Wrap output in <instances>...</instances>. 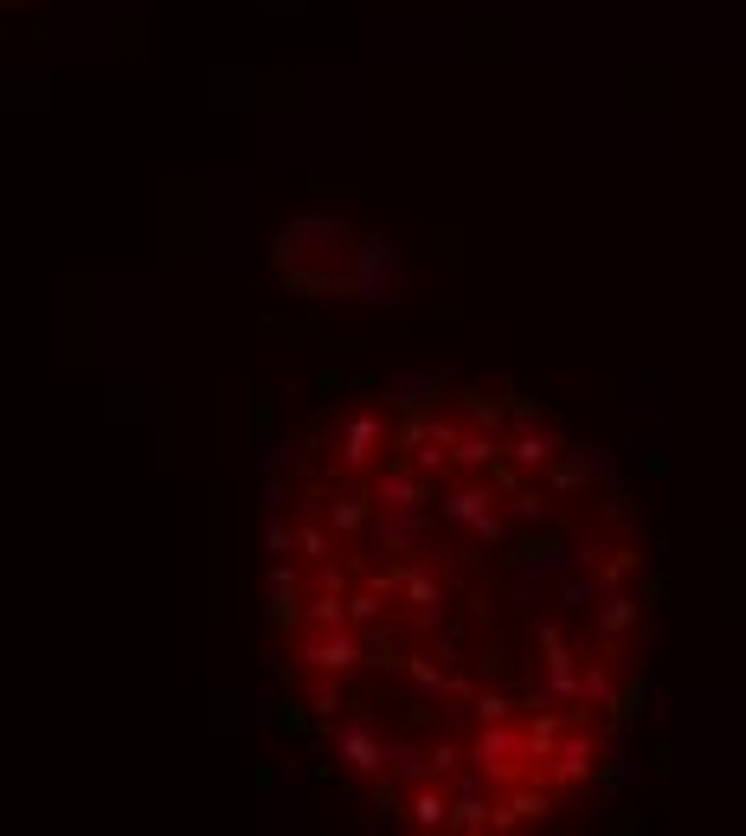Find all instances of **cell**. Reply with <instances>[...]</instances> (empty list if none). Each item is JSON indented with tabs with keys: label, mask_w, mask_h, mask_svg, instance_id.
<instances>
[{
	"label": "cell",
	"mask_w": 746,
	"mask_h": 836,
	"mask_svg": "<svg viewBox=\"0 0 746 836\" xmlns=\"http://www.w3.org/2000/svg\"><path fill=\"white\" fill-rule=\"evenodd\" d=\"M271 258L296 290H309L322 303H360V309L387 303L393 283L406 278L400 245L354 219H296L277 232Z\"/></svg>",
	"instance_id": "obj_1"
},
{
	"label": "cell",
	"mask_w": 746,
	"mask_h": 836,
	"mask_svg": "<svg viewBox=\"0 0 746 836\" xmlns=\"http://www.w3.org/2000/svg\"><path fill=\"white\" fill-rule=\"evenodd\" d=\"M522 753H528V747H522L515 734H482V747H476V760H482V772H489V778H509Z\"/></svg>",
	"instance_id": "obj_2"
},
{
	"label": "cell",
	"mask_w": 746,
	"mask_h": 836,
	"mask_svg": "<svg viewBox=\"0 0 746 836\" xmlns=\"http://www.w3.org/2000/svg\"><path fill=\"white\" fill-rule=\"evenodd\" d=\"M374 444H380V418H354V425H347V438H341V464H354V470H360V464H367V457H374Z\"/></svg>",
	"instance_id": "obj_3"
},
{
	"label": "cell",
	"mask_w": 746,
	"mask_h": 836,
	"mask_svg": "<svg viewBox=\"0 0 746 836\" xmlns=\"http://www.w3.org/2000/svg\"><path fill=\"white\" fill-rule=\"evenodd\" d=\"M341 753H347V766H360V772L387 766V747H374L367 727H347V734H341Z\"/></svg>",
	"instance_id": "obj_4"
},
{
	"label": "cell",
	"mask_w": 746,
	"mask_h": 836,
	"mask_svg": "<svg viewBox=\"0 0 746 836\" xmlns=\"http://www.w3.org/2000/svg\"><path fill=\"white\" fill-rule=\"evenodd\" d=\"M309 663H316V669H347V663H360V643H354V637H329V643L309 650Z\"/></svg>",
	"instance_id": "obj_5"
},
{
	"label": "cell",
	"mask_w": 746,
	"mask_h": 836,
	"mask_svg": "<svg viewBox=\"0 0 746 836\" xmlns=\"http://www.w3.org/2000/svg\"><path fill=\"white\" fill-rule=\"evenodd\" d=\"M380 495L400 502V508H418V477H412V470H387V477H380Z\"/></svg>",
	"instance_id": "obj_6"
},
{
	"label": "cell",
	"mask_w": 746,
	"mask_h": 836,
	"mask_svg": "<svg viewBox=\"0 0 746 836\" xmlns=\"http://www.w3.org/2000/svg\"><path fill=\"white\" fill-rule=\"evenodd\" d=\"M393 406H431V386H418V380L393 386Z\"/></svg>",
	"instance_id": "obj_7"
},
{
	"label": "cell",
	"mask_w": 746,
	"mask_h": 836,
	"mask_svg": "<svg viewBox=\"0 0 746 836\" xmlns=\"http://www.w3.org/2000/svg\"><path fill=\"white\" fill-rule=\"evenodd\" d=\"M418 824H444V798H431V791H418V811H412Z\"/></svg>",
	"instance_id": "obj_8"
}]
</instances>
